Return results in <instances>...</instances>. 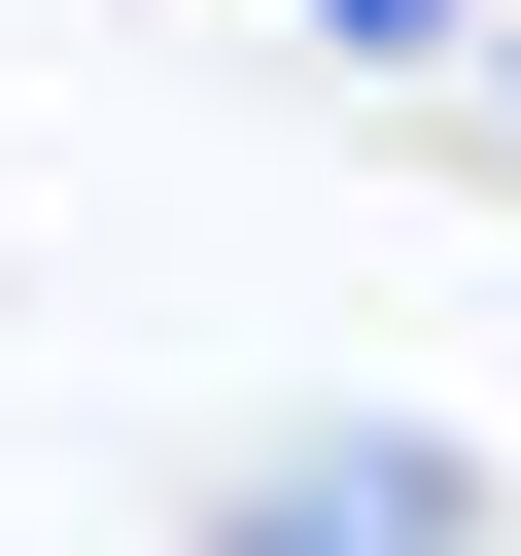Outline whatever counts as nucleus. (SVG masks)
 Listing matches in <instances>:
<instances>
[{"label": "nucleus", "mask_w": 521, "mask_h": 556, "mask_svg": "<svg viewBox=\"0 0 521 556\" xmlns=\"http://www.w3.org/2000/svg\"><path fill=\"white\" fill-rule=\"evenodd\" d=\"M208 556H486V452H417V417H313L278 486H208Z\"/></svg>", "instance_id": "nucleus-1"}, {"label": "nucleus", "mask_w": 521, "mask_h": 556, "mask_svg": "<svg viewBox=\"0 0 521 556\" xmlns=\"http://www.w3.org/2000/svg\"><path fill=\"white\" fill-rule=\"evenodd\" d=\"M486 104H521V0H486Z\"/></svg>", "instance_id": "nucleus-2"}]
</instances>
